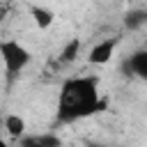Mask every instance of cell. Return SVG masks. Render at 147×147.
I'll list each match as a JSON object with an SVG mask.
<instances>
[{
  "label": "cell",
  "mask_w": 147,
  "mask_h": 147,
  "mask_svg": "<svg viewBox=\"0 0 147 147\" xmlns=\"http://www.w3.org/2000/svg\"><path fill=\"white\" fill-rule=\"evenodd\" d=\"M103 108V99L99 92L96 76H71L62 83L57 94V124H74L80 122Z\"/></svg>",
  "instance_id": "1"
},
{
  "label": "cell",
  "mask_w": 147,
  "mask_h": 147,
  "mask_svg": "<svg viewBox=\"0 0 147 147\" xmlns=\"http://www.w3.org/2000/svg\"><path fill=\"white\" fill-rule=\"evenodd\" d=\"M0 57H2V64H5V74L9 80H14L28 64H30V51L18 44L16 39H2L0 41Z\"/></svg>",
  "instance_id": "2"
},
{
  "label": "cell",
  "mask_w": 147,
  "mask_h": 147,
  "mask_svg": "<svg viewBox=\"0 0 147 147\" xmlns=\"http://www.w3.org/2000/svg\"><path fill=\"white\" fill-rule=\"evenodd\" d=\"M115 46H117L115 39H101V41H96V44L90 48L87 62H90V64H96V67L110 62V57L115 55Z\"/></svg>",
  "instance_id": "3"
},
{
  "label": "cell",
  "mask_w": 147,
  "mask_h": 147,
  "mask_svg": "<svg viewBox=\"0 0 147 147\" xmlns=\"http://www.w3.org/2000/svg\"><path fill=\"white\" fill-rule=\"evenodd\" d=\"M126 71L147 83V48H140V51L131 53V57L126 60Z\"/></svg>",
  "instance_id": "4"
},
{
  "label": "cell",
  "mask_w": 147,
  "mask_h": 147,
  "mask_svg": "<svg viewBox=\"0 0 147 147\" xmlns=\"http://www.w3.org/2000/svg\"><path fill=\"white\" fill-rule=\"evenodd\" d=\"M30 16H32V21H34V25H37L39 30L51 28L53 21H55V14H53L51 9H46V7H41V5H32V7H30Z\"/></svg>",
  "instance_id": "5"
},
{
  "label": "cell",
  "mask_w": 147,
  "mask_h": 147,
  "mask_svg": "<svg viewBox=\"0 0 147 147\" xmlns=\"http://www.w3.org/2000/svg\"><path fill=\"white\" fill-rule=\"evenodd\" d=\"M2 129L11 136V138H21L23 133H25V119L21 117V115H7L5 119H2Z\"/></svg>",
  "instance_id": "6"
},
{
  "label": "cell",
  "mask_w": 147,
  "mask_h": 147,
  "mask_svg": "<svg viewBox=\"0 0 147 147\" xmlns=\"http://www.w3.org/2000/svg\"><path fill=\"white\" fill-rule=\"evenodd\" d=\"M18 142L21 145H25V147H32V145H37V147H57L60 145V138L55 136V133H46V136H30V138H18Z\"/></svg>",
  "instance_id": "7"
},
{
  "label": "cell",
  "mask_w": 147,
  "mask_h": 147,
  "mask_svg": "<svg viewBox=\"0 0 147 147\" xmlns=\"http://www.w3.org/2000/svg\"><path fill=\"white\" fill-rule=\"evenodd\" d=\"M78 53H80V39H69L67 44H64V48L60 51V62L62 64H71V62H76V57H78Z\"/></svg>",
  "instance_id": "8"
},
{
  "label": "cell",
  "mask_w": 147,
  "mask_h": 147,
  "mask_svg": "<svg viewBox=\"0 0 147 147\" xmlns=\"http://www.w3.org/2000/svg\"><path fill=\"white\" fill-rule=\"evenodd\" d=\"M124 25L129 30H138L142 25H147V9H131L124 14Z\"/></svg>",
  "instance_id": "9"
},
{
  "label": "cell",
  "mask_w": 147,
  "mask_h": 147,
  "mask_svg": "<svg viewBox=\"0 0 147 147\" xmlns=\"http://www.w3.org/2000/svg\"><path fill=\"white\" fill-rule=\"evenodd\" d=\"M0 147H2V138H0Z\"/></svg>",
  "instance_id": "10"
}]
</instances>
